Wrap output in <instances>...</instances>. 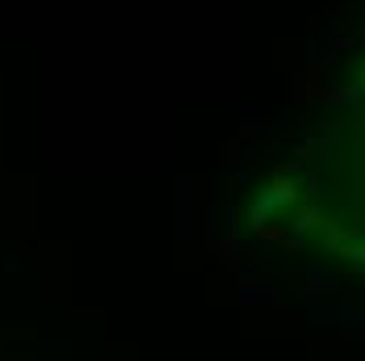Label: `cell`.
<instances>
[{
    "label": "cell",
    "instance_id": "obj_1",
    "mask_svg": "<svg viewBox=\"0 0 365 361\" xmlns=\"http://www.w3.org/2000/svg\"><path fill=\"white\" fill-rule=\"evenodd\" d=\"M298 198V189H294V181H273L269 189H261L256 193V202L248 206V227L252 231H265L269 227V214H277L282 206H290Z\"/></svg>",
    "mask_w": 365,
    "mask_h": 361
},
{
    "label": "cell",
    "instance_id": "obj_2",
    "mask_svg": "<svg viewBox=\"0 0 365 361\" xmlns=\"http://www.w3.org/2000/svg\"><path fill=\"white\" fill-rule=\"evenodd\" d=\"M311 324H345V328H361L365 332V307H315L307 311Z\"/></svg>",
    "mask_w": 365,
    "mask_h": 361
},
{
    "label": "cell",
    "instance_id": "obj_3",
    "mask_svg": "<svg viewBox=\"0 0 365 361\" xmlns=\"http://www.w3.org/2000/svg\"><path fill=\"white\" fill-rule=\"evenodd\" d=\"M273 286L261 278V273H244L240 278V303L244 307H261V303H277V294H269Z\"/></svg>",
    "mask_w": 365,
    "mask_h": 361
},
{
    "label": "cell",
    "instance_id": "obj_4",
    "mask_svg": "<svg viewBox=\"0 0 365 361\" xmlns=\"http://www.w3.org/2000/svg\"><path fill=\"white\" fill-rule=\"evenodd\" d=\"M340 290V278L324 265H307V294H336Z\"/></svg>",
    "mask_w": 365,
    "mask_h": 361
},
{
    "label": "cell",
    "instance_id": "obj_5",
    "mask_svg": "<svg viewBox=\"0 0 365 361\" xmlns=\"http://www.w3.org/2000/svg\"><path fill=\"white\" fill-rule=\"evenodd\" d=\"M265 130V109H252V105H240V139H252Z\"/></svg>",
    "mask_w": 365,
    "mask_h": 361
},
{
    "label": "cell",
    "instance_id": "obj_6",
    "mask_svg": "<svg viewBox=\"0 0 365 361\" xmlns=\"http://www.w3.org/2000/svg\"><path fill=\"white\" fill-rule=\"evenodd\" d=\"M328 101H336V105H357V101H361V93H353V88H340V84H332V88H328Z\"/></svg>",
    "mask_w": 365,
    "mask_h": 361
},
{
    "label": "cell",
    "instance_id": "obj_7",
    "mask_svg": "<svg viewBox=\"0 0 365 361\" xmlns=\"http://www.w3.org/2000/svg\"><path fill=\"white\" fill-rule=\"evenodd\" d=\"M307 193H311V198H315V193H324V177H319V172H311V177H307Z\"/></svg>",
    "mask_w": 365,
    "mask_h": 361
},
{
    "label": "cell",
    "instance_id": "obj_8",
    "mask_svg": "<svg viewBox=\"0 0 365 361\" xmlns=\"http://www.w3.org/2000/svg\"><path fill=\"white\" fill-rule=\"evenodd\" d=\"M349 261H353V265H361V269H365V248H349Z\"/></svg>",
    "mask_w": 365,
    "mask_h": 361
}]
</instances>
